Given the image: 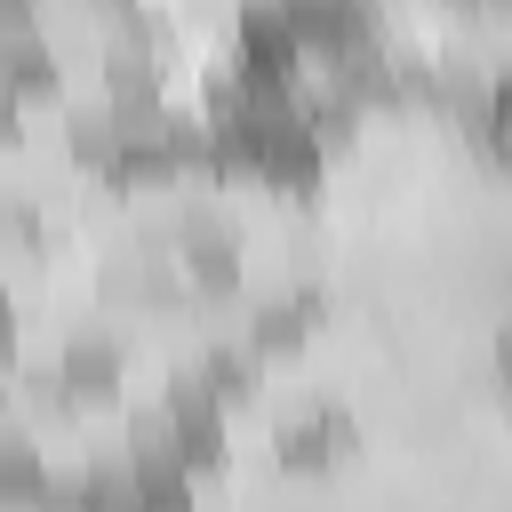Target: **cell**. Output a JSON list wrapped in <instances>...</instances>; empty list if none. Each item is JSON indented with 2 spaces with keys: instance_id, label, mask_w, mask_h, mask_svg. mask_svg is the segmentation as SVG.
Wrapping results in <instances>:
<instances>
[{
  "instance_id": "obj_1",
  "label": "cell",
  "mask_w": 512,
  "mask_h": 512,
  "mask_svg": "<svg viewBox=\"0 0 512 512\" xmlns=\"http://www.w3.org/2000/svg\"><path fill=\"white\" fill-rule=\"evenodd\" d=\"M8 488L136 512L216 400L312 312L288 160L232 120L104 152H0Z\"/></svg>"
},
{
  "instance_id": "obj_2",
  "label": "cell",
  "mask_w": 512,
  "mask_h": 512,
  "mask_svg": "<svg viewBox=\"0 0 512 512\" xmlns=\"http://www.w3.org/2000/svg\"><path fill=\"white\" fill-rule=\"evenodd\" d=\"M168 120V32L152 0H8L0 152H104Z\"/></svg>"
},
{
  "instance_id": "obj_3",
  "label": "cell",
  "mask_w": 512,
  "mask_h": 512,
  "mask_svg": "<svg viewBox=\"0 0 512 512\" xmlns=\"http://www.w3.org/2000/svg\"><path fill=\"white\" fill-rule=\"evenodd\" d=\"M448 32L424 0H256L232 48V128L288 152L392 72L440 56Z\"/></svg>"
},
{
  "instance_id": "obj_4",
  "label": "cell",
  "mask_w": 512,
  "mask_h": 512,
  "mask_svg": "<svg viewBox=\"0 0 512 512\" xmlns=\"http://www.w3.org/2000/svg\"><path fill=\"white\" fill-rule=\"evenodd\" d=\"M496 160H504V192H512V72L496 80Z\"/></svg>"
},
{
  "instance_id": "obj_5",
  "label": "cell",
  "mask_w": 512,
  "mask_h": 512,
  "mask_svg": "<svg viewBox=\"0 0 512 512\" xmlns=\"http://www.w3.org/2000/svg\"><path fill=\"white\" fill-rule=\"evenodd\" d=\"M8 512H72V504H56V496H40V488H8Z\"/></svg>"
},
{
  "instance_id": "obj_6",
  "label": "cell",
  "mask_w": 512,
  "mask_h": 512,
  "mask_svg": "<svg viewBox=\"0 0 512 512\" xmlns=\"http://www.w3.org/2000/svg\"><path fill=\"white\" fill-rule=\"evenodd\" d=\"M448 8H464V16H488V24H504V32H512V0H448Z\"/></svg>"
}]
</instances>
